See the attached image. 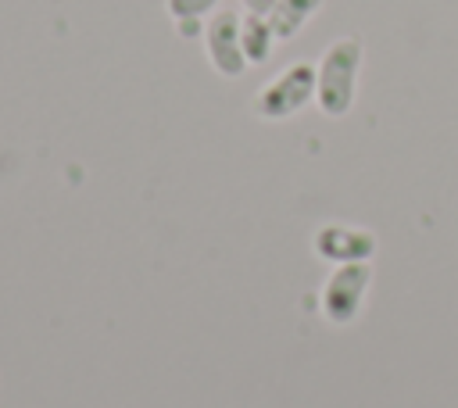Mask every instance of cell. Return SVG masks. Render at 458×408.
<instances>
[{
    "mask_svg": "<svg viewBox=\"0 0 458 408\" xmlns=\"http://www.w3.org/2000/svg\"><path fill=\"white\" fill-rule=\"evenodd\" d=\"M361 57H365V50H361V39H354V36H340L322 50V57L315 64V104L322 115L344 118L354 107Z\"/></svg>",
    "mask_w": 458,
    "mask_h": 408,
    "instance_id": "obj_1",
    "label": "cell"
},
{
    "mask_svg": "<svg viewBox=\"0 0 458 408\" xmlns=\"http://www.w3.org/2000/svg\"><path fill=\"white\" fill-rule=\"evenodd\" d=\"M315 100V64L293 61L254 93V115L265 122H286Z\"/></svg>",
    "mask_w": 458,
    "mask_h": 408,
    "instance_id": "obj_2",
    "label": "cell"
},
{
    "mask_svg": "<svg viewBox=\"0 0 458 408\" xmlns=\"http://www.w3.org/2000/svg\"><path fill=\"white\" fill-rule=\"evenodd\" d=\"M369 283H372V265L369 261L336 265L329 272V279L322 283V293H318V304H322L326 322H333V326L354 322L361 315V308H365Z\"/></svg>",
    "mask_w": 458,
    "mask_h": 408,
    "instance_id": "obj_3",
    "label": "cell"
},
{
    "mask_svg": "<svg viewBox=\"0 0 458 408\" xmlns=\"http://www.w3.org/2000/svg\"><path fill=\"white\" fill-rule=\"evenodd\" d=\"M200 39H204V54H208V61L218 75L236 79L250 68L247 57H243V47H240V14L236 11H215L204 21Z\"/></svg>",
    "mask_w": 458,
    "mask_h": 408,
    "instance_id": "obj_4",
    "label": "cell"
},
{
    "mask_svg": "<svg viewBox=\"0 0 458 408\" xmlns=\"http://www.w3.org/2000/svg\"><path fill=\"white\" fill-rule=\"evenodd\" d=\"M315 258L329 261V265H351V261H372L376 254V233L358 229V225H344V222H329L318 225L311 236Z\"/></svg>",
    "mask_w": 458,
    "mask_h": 408,
    "instance_id": "obj_5",
    "label": "cell"
},
{
    "mask_svg": "<svg viewBox=\"0 0 458 408\" xmlns=\"http://www.w3.org/2000/svg\"><path fill=\"white\" fill-rule=\"evenodd\" d=\"M276 32H272V25H268V14H243L240 18V47H243V57H247V64H265L268 57H272V50H276Z\"/></svg>",
    "mask_w": 458,
    "mask_h": 408,
    "instance_id": "obj_6",
    "label": "cell"
},
{
    "mask_svg": "<svg viewBox=\"0 0 458 408\" xmlns=\"http://www.w3.org/2000/svg\"><path fill=\"white\" fill-rule=\"evenodd\" d=\"M322 0H276L268 11V25L276 32V39H293L315 14H318Z\"/></svg>",
    "mask_w": 458,
    "mask_h": 408,
    "instance_id": "obj_7",
    "label": "cell"
},
{
    "mask_svg": "<svg viewBox=\"0 0 458 408\" xmlns=\"http://www.w3.org/2000/svg\"><path fill=\"white\" fill-rule=\"evenodd\" d=\"M215 4L218 0H165V11L172 14V21H186V18H208Z\"/></svg>",
    "mask_w": 458,
    "mask_h": 408,
    "instance_id": "obj_8",
    "label": "cell"
},
{
    "mask_svg": "<svg viewBox=\"0 0 458 408\" xmlns=\"http://www.w3.org/2000/svg\"><path fill=\"white\" fill-rule=\"evenodd\" d=\"M204 21H208V18H186V21H175V32L186 36V39H197V36H204Z\"/></svg>",
    "mask_w": 458,
    "mask_h": 408,
    "instance_id": "obj_9",
    "label": "cell"
},
{
    "mask_svg": "<svg viewBox=\"0 0 458 408\" xmlns=\"http://www.w3.org/2000/svg\"><path fill=\"white\" fill-rule=\"evenodd\" d=\"M240 4H243V7L250 11V14H268L276 0H240Z\"/></svg>",
    "mask_w": 458,
    "mask_h": 408,
    "instance_id": "obj_10",
    "label": "cell"
}]
</instances>
